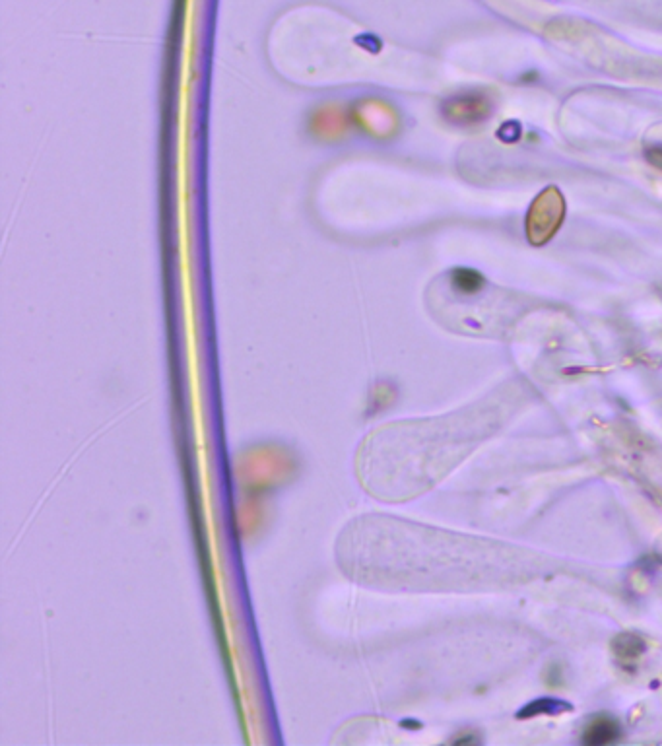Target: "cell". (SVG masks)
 I'll list each match as a JSON object with an SVG mask.
<instances>
[{"label": "cell", "instance_id": "cell-1", "mask_svg": "<svg viewBox=\"0 0 662 746\" xmlns=\"http://www.w3.org/2000/svg\"><path fill=\"white\" fill-rule=\"evenodd\" d=\"M449 420H400L375 428L360 443L356 478L379 502H406L426 492L453 457Z\"/></svg>", "mask_w": 662, "mask_h": 746}, {"label": "cell", "instance_id": "cell-7", "mask_svg": "<svg viewBox=\"0 0 662 746\" xmlns=\"http://www.w3.org/2000/svg\"><path fill=\"white\" fill-rule=\"evenodd\" d=\"M647 158L657 166V168H661L662 170V148L661 146H657V148H653V150H649L647 152Z\"/></svg>", "mask_w": 662, "mask_h": 746}, {"label": "cell", "instance_id": "cell-2", "mask_svg": "<svg viewBox=\"0 0 662 746\" xmlns=\"http://www.w3.org/2000/svg\"><path fill=\"white\" fill-rule=\"evenodd\" d=\"M563 220V199L558 189L544 191L530 208L529 238L534 245H542L556 234Z\"/></svg>", "mask_w": 662, "mask_h": 746}, {"label": "cell", "instance_id": "cell-4", "mask_svg": "<svg viewBox=\"0 0 662 746\" xmlns=\"http://www.w3.org/2000/svg\"><path fill=\"white\" fill-rule=\"evenodd\" d=\"M618 737H620L618 721L602 715V717H596L587 725L585 735H583V743L593 746L608 745V743H614Z\"/></svg>", "mask_w": 662, "mask_h": 746}, {"label": "cell", "instance_id": "cell-3", "mask_svg": "<svg viewBox=\"0 0 662 746\" xmlns=\"http://www.w3.org/2000/svg\"><path fill=\"white\" fill-rule=\"evenodd\" d=\"M492 113V103L482 94H466L449 100L445 105V115L453 123H480Z\"/></svg>", "mask_w": 662, "mask_h": 746}, {"label": "cell", "instance_id": "cell-5", "mask_svg": "<svg viewBox=\"0 0 662 746\" xmlns=\"http://www.w3.org/2000/svg\"><path fill=\"white\" fill-rule=\"evenodd\" d=\"M571 706L558 698H538L527 704L521 712L517 713L519 719H529L536 715H560L563 712H569Z\"/></svg>", "mask_w": 662, "mask_h": 746}, {"label": "cell", "instance_id": "cell-6", "mask_svg": "<svg viewBox=\"0 0 662 746\" xmlns=\"http://www.w3.org/2000/svg\"><path fill=\"white\" fill-rule=\"evenodd\" d=\"M614 649H616V655L620 659H624V657L626 659H635V657H639L645 651V644H643V640H639V638H635L631 634H626V636H620L616 640Z\"/></svg>", "mask_w": 662, "mask_h": 746}]
</instances>
